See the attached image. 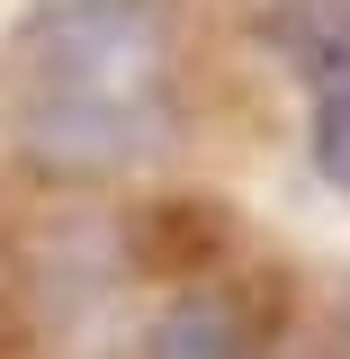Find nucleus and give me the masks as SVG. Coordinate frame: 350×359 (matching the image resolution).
Returning a JSON list of instances; mask_svg holds the SVG:
<instances>
[{
    "instance_id": "f03ea898",
    "label": "nucleus",
    "mask_w": 350,
    "mask_h": 359,
    "mask_svg": "<svg viewBox=\"0 0 350 359\" xmlns=\"http://www.w3.org/2000/svg\"><path fill=\"white\" fill-rule=\"evenodd\" d=\"M261 341H269L261 297L234 287V278H198V287H180L144 314L135 359H261Z\"/></svg>"
},
{
    "instance_id": "7ed1b4c3",
    "label": "nucleus",
    "mask_w": 350,
    "mask_h": 359,
    "mask_svg": "<svg viewBox=\"0 0 350 359\" xmlns=\"http://www.w3.org/2000/svg\"><path fill=\"white\" fill-rule=\"evenodd\" d=\"M261 45L306 90L350 81V0H269L261 9Z\"/></svg>"
},
{
    "instance_id": "20e7f679",
    "label": "nucleus",
    "mask_w": 350,
    "mask_h": 359,
    "mask_svg": "<svg viewBox=\"0 0 350 359\" xmlns=\"http://www.w3.org/2000/svg\"><path fill=\"white\" fill-rule=\"evenodd\" d=\"M314 171H323V189L350 198V81L314 90Z\"/></svg>"
},
{
    "instance_id": "f257e3e1",
    "label": "nucleus",
    "mask_w": 350,
    "mask_h": 359,
    "mask_svg": "<svg viewBox=\"0 0 350 359\" xmlns=\"http://www.w3.org/2000/svg\"><path fill=\"white\" fill-rule=\"evenodd\" d=\"M9 126L54 171L153 162L180 126L171 0H36L18 36Z\"/></svg>"
}]
</instances>
